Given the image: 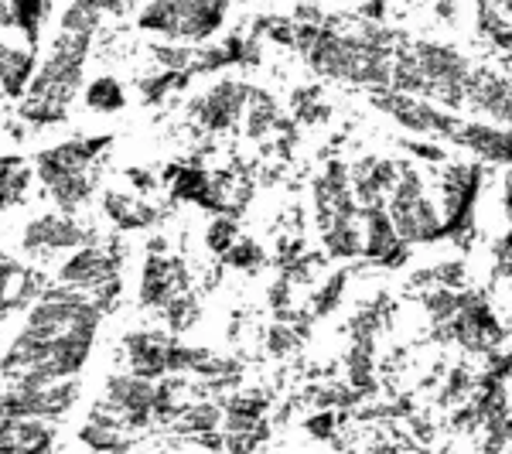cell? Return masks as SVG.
I'll return each instance as SVG.
<instances>
[{
    "mask_svg": "<svg viewBox=\"0 0 512 454\" xmlns=\"http://www.w3.org/2000/svg\"><path fill=\"white\" fill-rule=\"evenodd\" d=\"M89 52H93V35L59 28L48 55L35 65V76L21 93V117L38 127H52L69 117V106L82 93V69Z\"/></svg>",
    "mask_w": 512,
    "mask_h": 454,
    "instance_id": "6da1fadb",
    "label": "cell"
},
{
    "mask_svg": "<svg viewBox=\"0 0 512 454\" xmlns=\"http://www.w3.org/2000/svg\"><path fill=\"white\" fill-rule=\"evenodd\" d=\"M431 338L437 345H458L468 356H492L506 345V328L495 318L485 294L465 291V304L458 308V315L444 325H431Z\"/></svg>",
    "mask_w": 512,
    "mask_h": 454,
    "instance_id": "7a4b0ae2",
    "label": "cell"
},
{
    "mask_svg": "<svg viewBox=\"0 0 512 454\" xmlns=\"http://www.w3.org/2000/svg\"><path fill=\"white\" fill-rule=\"evenodd\" d=\"M93 233L86 226L69 216V212H59V209H48V212H38L31 216L28 222L21 226L18 233V246L28 260H52V257H65V253L79 250V246L93 243Z\"/></svg>",
    "mask_w": 512,
    "mask_h": 454,
    "instance_id": "3957f363",
    "label": "cell"
},
{
    "mask_svg": "<svg viewBox=\"0 0 512 454\" xmlns=\"http://www.w3.org/2000/svg\"><path fill=\"white\" fill-rule=\"evenodd\" d=\"M154 400H158V379H144V376L130 373V369L106 376L103 396H99V403H103L110 414H117L120 424L127 427L130 434L158 427Z\"/></svg>",
    "mask_w": 512,
    "mask_h": 454,
    "instance_id": "277c9868",
    "label": "cell"
},
{
    "mask_svg": "<svg viewBox=\"0 0 512 454\" xmlns=\"http://www.w3.org/2000/svg\"><path fill=\"white\" fill-rule=\"evenodd\" d=\"M250 82L236 76H222L205 89L202 96L192 99L188 113L198 120V127L205 134H226L236 130L246 117V106H250Z\"/></svg>",
    "mask_w": 512,
    "mask_h": 454,
    "instance_id": "5b68a950",
    "label": "cell"
},
{
    "mask_svg": "<svg viewBox=\"0 0 512 454\" xmlns=\"http://www.w3.org/2000/svg\"><path fill=\"white\" fill-rule=\"evenodd\" d=\"M55 280H62V284H72V287H79V291L99 297L106 287L120 280V260L110 246H99L93 239V243L65 253L59 270H55Z\"/></svg>",
    "mask_w": 512,
    "mask_h": 454,
    "instance_id": "8992f818",
    "label": "cell"
},
{
    "mask_svg": "<svg viewBox=\"0 0 512 454\" xmlns=\"http://www.w3.org/2000/svg\"><path fill=\"white\" fill-rule=\"evenodd\" d=\"M192 291V274H188L185 260L178 257H164L161 250H151L140 267V287H137V301L147 311H161L168 308V301H175L178 294Z\"/></svg>",
    "mask_w": 512,
    "mask_h": 454,
    "instance_id": "52a82bcc",
    "label": "cell"
},
{
    "mask_svg": "<svg viewBox=\"0 0 512 454\" xmlns=\"http://www.w3.org/2000/svg\"><path fill=\"white\" fill-rule=\"evenodd\" d=\"M386 209H390L393 226H396V233H400L403 243L427 246V243H441V239H448L441 202H434L431 192H424L420 198H386Z\"/></svg>",
    "mask_w": 512,
    "mask_h": 454,
    "instance_id": "ba28073f",
    "label": "cell"
},
{
    "mask_svg": "<svg viewBox=\"0 0 512 454\" xmlns=\"http://www.w3.org/2000/svg\"><path fill=\"white\" fill-rule=\"evenodd\" d=\"M359 219H362V233H366V253H362V260H369L373 267H383V270H400L403 263L410 260L414 246L403 243L400 233H396L386 202L362 205Z\"/></svg>",
    "mask_w": 512,
    "mask_h": 454,
    "instance_id": "9c48e42d",
    "label": "cell"
},
{
    "mask_svg": "<svg viewBox=\"0 0 512 454\" xmlns=\"http://www.w3.org/2000/svg\"><path fill=\"white\" fill-rule=\"evenodd\" d=\"M175 342H178V335L158 332V328H137V332H127L123 335V359H127V369L144 379L168 376Z\"/></svg>",
    "mask_w": 512,
    "mask_h": 454,
    "instance_id": "30bf717a",
    "label": "cell"
},
{
    "mask_svg": "<svg viewBox=\"0 0 512 454\" xmlns=\"http://www.w3.org/2000/svg\"><path fill=\"white\" fill-rule=\"evenodd\" d=\"M465 106L499 127H512V82L502 72L472 69L465 82Z\"/></svg>",
    "mask_w": 512,
    "mask_h": 454,
    "instance_id": "8fae6325",
    "label": "cell"
},
{
    "mask_svg": "<svg viewBox=\"0 0 512 454\" xmlns=\"http://www.w3.org/2000/svg\"><path fill=\"white\" fill-rule=\"evenodd\" d=\"M110 147V137H76V140H62L55 147H45V151L35 154V175L38 181H45L65 175V171H89L99 154Z\"/></svg>",
    "mask_w": 512,
    "mask_h": 454,
    "instance_id": "7c38bea8",
    "label": "cell"
},
{
    "mask_svg": "<svg viewBox=\"0 0 512 454\" xmlns=\"http://www.w3.org/2000/svg\"><path fill=\"white\" fill-rule=\"evenodd\" d=\"M451 144H458L461 151H472L482 164L512 168V127H499L492 120H461Z\"/></svg>",
    "mask_w": 512,
    "mask_h": 454,
    "instance_id": "4fadbf2b",
    "label": "cell"
},
{
    "mask_svg": "<svg viewBox=\"0 0 512 454\" xmlns=\"http://www.w3.org/2000/svg\"><path fill=\"white\" fill-rule=\"evenodd\" d=\"M349 178H352V192L359 198V205L386 202L396 188V178H400V161L369 154V158H359L355 164H349Z\"/></svg>",
    "mask_w": 512,
    "mask_h": 454,
    "instance_id": "5bb4252c",
    "label": "cell"
},
{
    "mask_svg": "<svg viewBox=\"0 0 512 454\" xmlns=\"http://www.w3.org/2000/svg\"><path fill=\"white\" fill-rule=\"evenodd\" d=\"M55 420L45 417H4L0 420V451L41 454L55 448Z\"/></svg>",
    "mask_w": 512,
    "mask_h": 454,
    "instance_id": "9a60e30c",
    "label": "cell"
},
{
    "mask_svg": "<svg viewBox=\"0 0 512 454\" xmlns=\"http://www.w3.org/2000/svg\"><path fill=\"white\" fill-rule=\"evenodd\" d=\"M99 209L103 216L120 229V233H140V229H151L161 219V212L154 209L147 198H137L130 192H117V188H106L99 198Z\"/></svg>",
    "mask_w": 512,
    "mask_h": 454,
    "instance_id": "2e32d148",
    "label": "cell"
},
{
    "mask_svg": "<svg viewBox=\"0 0 512 454\" xmlns=\"http://www.w3.org/2000/svg\"><path fill=\"white\" fill-rule=\"evenodd\" d=\"M45 195L48 202L55 205L59 212H69V216H76L79 209H86V202L93 198L96 192V181L89 171H65V175L45 181Z\"/></svg>",
    "mask_w": 512,
    "mask_h": 454,
    "instance_id": "e0dca14e",
    "label": "cell"
},
{
    "mask_svg": "<svg viewBox=\"0 0 512 454\" xmlns=\"http://www.w3.org/2000/svg\"><path fill=\"white\" fill-rule=\"evenodd\" d=\"M321 246H325L328 260H362L366 253L362 219H335L328 229H321Z\"/></svg>",
    "mask_w": 512,
    "mask_h": 454,
    "instance_id": "ac0fdd59",
    "label": "cell"
},
{
    "mask_svg": "<svg viewBox=\"0 0 512 454\" xmlns=\"http://www.w3.org/2000/svg\"><path fill=\"white\" fill-rule=\"evenodd\" d=\"M222 417H226L222 400H185V407H181L178 417L171 420V431L188 434V437L222 431Z\"/></svg>",
    "mask_w": 512,
    "mask_h": 454,
    "instance_id": "d6986e66",
    "label": "cell"
},
{
    "mask_svg": "<svg viewBox=\"0 0 512 454\" xmlns=\"http://www.w3.org/2000/svg\"><path fill=\"white\" fill-rule=\"evenodd\" d=\"M31 76H35V59H31V48H18L0 41V89L7 96H21L28 89Z\"/></svg>",
    "mask_w": 512,
    "mask_h": 454,
    "instance_id": "ffe728a7",
    "label": "cell"
},
{
    "mask_svg": "<svg viewBox=\"0 0 512 454\" xmlns=\"http://www.w3.org/2000/svg\"><path fill=\"white\" fill-rule=\"evenodd\" d=\"M31 181H38L35 168H28L21 158L0 161V212H11L28 202Z\"/></svg>",
    "mask_w": 512,
    "mask_h": 454,
    "instance_id": "44dd1931",
    "label": "cell"
},
{
    "mask_svg": "<svg viewBox=\"0 0 512 454\" xmlns=\"http://www.w3.org/2000/svg\"><path fill=\"white\" fill-rule=\"evenodd\" d=\"M280 110H277V99L267 93V89L253 86L250 89V106H246V117H243V127H246V137L250 140H263L274 127H280Z\"/></svg>",
    "mask_w": 512,
    "mask_h": 454,
    "instance_id": "7402d4cb",
    "label": "cell"
},
{
    "mask_svg": "<svg viewBox=\"0 0 512 454\" xmlns=\"http://www.w3.org/2000/svg\"><path fill=\"white\" fill-rule=\"evenodd\" d=\"M465 304V287H444V284H434V287H424L420 291V308L424 315L431 318V325H444L458 315V308Z\"/></svg>",
    "mask_w": 512,
    "mask_h": 454,
    "instance_id": "603a6c76",
    "label": "cell"
},
{
    "mask_svg": "<svg viewBox=\"0 0 512 454\" xmlns=\"http://www.w3.org/2000/svg\"><path fill=\"white\" fill-rule=\"evenodd\" d=\"M345 287H349V267H338L332 270L325 280H321L315 301H311V318H328L342 308L345 301Z\"/></svg>",
    "mask_w": 512,
    "mask_h": 454,
    "instance_id": "cb8c5ba5",
    "label": "cell"
},
{
    "mask_svg": "<svg viewBox=\"0 0 512 454\" xmlns=\"http://www.w3.org/2000/svg\"><path fill=\"white\" fill-rule=\"evenodd\" d=\"M82 99H86V106L93 113H117L127 106V93H123V86L113 76H99L86 86V93H82Z\"/></svg>",
    "mask_w": 512,
    "mask_h": 454,
    "instance_id": "d4e9b609",
    "label": "cell"
},
{
    "mask_svg": "<svg viewBox=\"0 0 512 454\" xmlns=\"http://www.w3.org/2000/svg\"><path fill=\"white\" fill-rule=\"evenodd\" d=\"M161 318L171 335H185L188 328H195L198 318H202V304H198V297L192 291H185V294H178L175 301H168V308L161 311Z\"/></svg>",
    "mask_w": 512,
    "mask_h": 454,
    "instance_id": "484cf974",
    "label": "cell"
},
{
    "mask_svg": "<svg viewBox=\"0 0 512 454\" xmlns=\"http://www.w3.org/2000/svg\"><path fill=\"white\" fill-rule=\"evenodd\" d=\"M222 407H226V414L267 420V414H270V393L267 390H233L229 396H222Z\"/></svg>",
    "mask_w": 512,
    "mask_h": 454,
    "instance_id": "4316f807",
    "label": "cell"
},
{
    "mask_svg": "<svg viewBox=\"0 0 512 454\" xmlns=\"http://www.w3.org/2000/svg\"><path fill=\"white\" fill-rule=\"evenodd\" d=\"M239 239V222L233 212H212V222L205 229V246H209L216 257H226Z\"/></svg>",
    "mask_w": 512,
    "mask_h": 454,
    "instance_id": "83f0119b",
    "label": "cell"
},
{
    "mask_svg": "<svg viewBox=\"0 0 512 454\" xmlns=\"http://www.w3.org/2000/svg\"><path fill=\"white\" fill-rule=\"evenodd\" d=\"M198 45L188 41H175V45H151V59L161 65L164 72H188L195 62Z\"/></svg>",
    "mask_w": 512,
    "mask_h": 454,
    "instance_id": "f1b7e54d",
    "label": "cell"
},
{
    "mask_svg": "<svg viewBox=\"0 0 512 454\" xmlns=\"http://www.w3.org/2000/svg\"><path fill=\"white\" fill-rule=\"evenodd\" d=\"M478 379L472 376V369L468 366H454L448 376H444V386L437 390V403H444V407H451V403H461L468 400V396L475 393Z\"/></svg>",
    "mask_w": 512,
    "mask_h": 454,
    "instance_id": "f546056e",
    "label": "cell"
},
{
    "mask_svg": "<svg viewBox=\"0 0 512 454\" xmlns=\"http://www.w3.org/2000/svg\"><path fill=\"white\" fill-rule=\"evenodd\" d=\"M222 260H226L233 270H246V274H253V270H260L263 263H267V250H263L256 239L239 236L236 243H233V250H229Z\"/></svg>",
    "mask_w": 512,
    "mask_h": 454,
    "instance_id": "4dcf8cb0",
    "label": "cell"
},
{
    "mask_svg": "<svg viewBox=\"0 0 512 454\" xmlns=\"http://www.w3.org/2000/svg\"><path fill=\"white\" fill-rule=\"evenodd\" d=\"M304 434L311 437V441H321V444H342L338 441V414L335 407H315V414L304 417Z\"/></svg>",
    "mask_w": 512,
    "mask_h": 454,
    "instance_id": "1f68e13d",
    "label": "cell"
},
{
    "mask_svg": "<svg viewBox=\"0 0 512 454\" xmlns=\"http://www.w3.org/2000/svg\"><path fill=\"white\" fill-rule=\"evenodd\" d=\"M99 24H103V14L89 11V7H79V4H69L59 18V28L65 31H79V35H96Z\"/></svg>",
    "mask_w": 512,
    "mask_h": 454,
    "instance_id": "d6a6232c",
    "label": "cell"
},
{
    "mask_svg": "<svg viewBox=\"0 0 512 454\" xmlns=\"http://www.w3.org/2000/svg\"><path fill=\"white\" fill-rule=\"evenodd\" d=\"M400 147L403 151H410V154H417L420 161H431V164H444L448 161V151H444L441 144H434L431 137H407V140H400Z\"/></svg>",
    "mask_w": 512,
    "mask_h": 454,
    "instance_id": "836d02e7",
    "label": "cell"
},
{
    "mask_svg": "<svg viewBox=\"0 0 512 454\" xmlns=\"http://www.w3.org/2000/svg\"><path fill=\"white\" fill-rule=\"evenodd\" d=\"M72 4H79V7H89V11H96V14H120L123 11V0H72Z\"/></svg>",
    "mask_w": 512,
    "mask_h": 454,
    "instance_id": "e575fe53",
    "label": "cell"
},
{
    "mask_svg": "<svg viewBox=\"0 0 512 454\" xmlns=\"http://www.w3.org/2000/svg\"><path fill=\"white\" fill-rule=\"evenodd\" d=\"M127 178L134 181L137 192H154V188H158V175H151V171L134 168V171H127Z\"/></svg>",
    "mask_w": 512,
    "mask_h": 454,
    "instance_id": "d590c367",
    "label": "cell"
},
{
    "mask_svg": "<svg viewBox=\"0 0 512 454\" xmlns=\"http://www.w3.org/2000/svg\"><path fill=\"white\" fill-rule=\"evenodd\" d=\"M458 7H461V0H434V11H437V18L441 21H454L458 18Z\"/></svg>",
    "mask_w": 512,
    "mask_h": 454,
    "instance_id": "8d00e7d4",
    "label": "cell"
},
{
    "mask_svg": "<svg viewBox=\"0 0 512 454\" xmlns=\"http://www.w3.org/2000/svg\"><path fill=\"white\" fill-rule=\"evenodd\" d=\"M492 4H495V7H499V11H502V14H506V18L512 21V0H492Z\"/></svg>",
    "mask_w": 512,
    "mask_h": 454,
    "instance_id": "74e56055",
    "label": "cell"
},
{
    "mask_svg": "<svg viewBox=\"0 0 512 454\" xmlns=\"http://www.w3.org/2000/svg\"><path fill=\"white\" fill-rule=\"evenodd\" d=\"M502 431H506V441H509V448H512V410H509V417L502 420Z\"/></svg>",
    "mask_w": 512,
    "mask_h": 454,
    "instance_id": "f35d334b",
    "label": "cell"
},
{
    "mask_svg": "<svg viewBox=\"0 0 512 454\" xmlns=\"http://www.w3.org/2000/svg\"><path fill=\"white\" fill-rule=\"evenodd\" d=\"M4 96H7V93H4V89H0V99H4Z\"/></svg>",
    "mask_w": 512,
    "mask_h": 454,
    "instance_id": "ab89813d",
    "label": "cell"
}]
</instances>
